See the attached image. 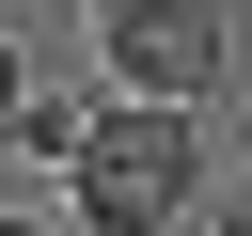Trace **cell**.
<instances>
[{"mask_svg": "<svg viewBox=\"0 0 252 236\" xmlns=\"http://www.w3.org/2000/svg\"><path fill=\"white\" fill-rule=\"evenodd\" d=\"M0 236H47V220H0Z\"/></svg>", "mask_w": 252, "mask_h": 236, "instance_id": "5", "label": "cell"}, {"mask_svg": "<svg viewBox=\"0 0 252 236\" xmlns=\"http://www.w3.org/2000/svg\"><path fill=\"white\" fill-rule=\"evenodd\" d=\"M16 94H32V79H16V47H0V126H16Z\"/></svg>", "mask_w": 252, "mask_h": 236, "instance_id": "4", "label": "cell"}, {"mask_svg": "<svg viewBox=\"0 0 252 236\" xmlns=\"http://www.w3.org/2000/svg\"><path fill=\"white\" fill-rule=\"evenodd\" d=\"M94 47H110L126 94H173V110H205V94L236 79V16H220V0H110Z\"/></svg>", "mask_w": 252, "mask_h": 236, "instance_id": "2", "label": "cell"}, {"mask_svg": "<svg viewBox=\"0 0 252 236\" xmlns=\"http://www.w3.org/2000/svg\"><path fill=\"white\" fill-rule=\"evenodd\" d=\"M16 157H47V173H79V142H94V110H63V94H16V126H0Z\"/></svg>", "mask_w": 252, "mask_h": 236, "instance_id": "3", "label": "cell"}, {"mask_svg": "<svg viewBox=\"0 0 252 236\" xmlns=\"http://www.w3.org/2000/svg\"><path fill=\"white\" fill-rule=\"evenodd\" d=\"M189 205H205V110H173V94L94 110V142H79V236H173Z\"/></svg>", "mask_w": 252, "mask_h": 236, "instance_id": "1", "label": "cell"}]
</instances>
